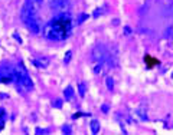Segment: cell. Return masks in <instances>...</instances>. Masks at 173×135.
Here are the masks:
<instances>
[{
	"label": "cell",
	"instance_id": "cell-1",
	"mask_svg": "<svg viewBox=\"0 0 173 135\" xmlns=\"http://www.w3.org/2000/svg\"><path fill=\"white\" fill-rule=\"evenodd\" d=\"M74 27V20L69 15V12L61 13V15L53 16L48 23L42 27V35L43 37L51 40V42H62L68 39Z\"/></svg>",
	"mask_w": 173,
	"mask_h": 135
},
{
	"label": "cell",
	"instance_id": "cell-2",
	"mask_svg": "<svg viewBox=\"0 0 173 135\" xmlns=\"http://www.w3.org/2000/svg\"><path fill=\"white\" fill-rule=\"evenodd\" d=\"M108 58H110V53H108V50H107L102 45H98V46H95L94 49H92L91 66H92V69H94L95 73H100V72L102 71V68H104L105 62L108 60Z\"/></svg>",
	"mask_w": 173,
	"mask_h": 135
},
{
	"label": "cell",
	"instance_id": "cell-3",
	"mask_svg": "<svg viewBox=\"0 0 173 135\" xmlns=\"http://www.w3.org/2000/svg\"><path fill=\"white\" fill-rule=\"evenodd\" d=\"M16 82V71L15 68H7V69H0V82L1 83H10Z\"/></svg>",
	"mask_w": 173,
	"mask_h": 135
},
{
	"label": "cell",
	"instance_id": "cell-4",
	"mask_svg": "<svg viewBox=\"0 0 173 135\" xmlns=\"http://www.w3.org/2000/svg\"><path fill=\"white\" fill-rule=\"evenodd\" d=\"M136 114L139 115V118L142 121H146L147 119V109H146V106L144 105H140L137 109H136Z\"/></svg>",
	"mask_w": 173,
	"mask_h": 135
},
{
	"label": "cell",
	"instance_id": "cell-5",
	"mask_svg": "<svg viewBox=\"0 0 173 135\" xmlns=\"http://www.w3.org/2000/svg\"><path fill=\"white\" fill-rule=\"evenodd\" d=\"M144 62L147 63V66H149V68H153V66L159 65V60L154 59V58H152V56H149V55H146V56H144Z\"/></svg>",
	"mask_w": 173,
	"mask_h": 135
},
{
	"label": "cell",
	"instance_id": "cell-6",
	"mask_svg": "<svg viewBox=\"0 0 173 135\" xmlns=\"http://www.w3.org/2000/svg\"><path fill=\"white\" fill-rule=\"evenodd\" d=\"M63 93H65V99H66V101H72V99H74V93H75V92H74V88H72V86H68Z\"/></svg>",
	"mask_w": 173,
	"mask_h": 135
},
{
	"label": "cell",
	"instance_id": "cell-7",
	"mask_svg": "<svg viewBox=\"0 0 173 135\" xmlns=\"http://www.w3.org/2000/svg\"><path fill=\"white\" fill-rule=\"evenodd\" d=\"M35 65H36L38 68L45 69V68H48V65H49V59L43 58V59H41V60H35Z\"/></svg>",
	"mask_w": 173,
	"mask_h": 135
},
{
	"label": "cell",
	"instance_id": "cell-8",
	"mask_svg": "<svg viewBox=\"0 0 173 135\" xmlns=\"http://www.w3.org/2000/svg\"><path fill=\"white\" fill-rule=\"evenodd\" d=\"M91 131H92V134H98V131H100V122L97 119L91 121Z\"/></svg>",
	"mask_w": 173,
	"mask_h": 135
},
{
	"label": "cell",
	"instance_id": "cell-9",
	"mask_svg": "<svg viewBox=\"0 0 173 135\" xmlns=\"http://www.w3.org/2000/svg\"><path fill=\"white\" fill-rule=\"evenodd\" d=\"M78 92H79V96H85V92H87V83L85 82H79Z\"/></svg>",
	"mask_w": 173,
	"mask_h": 135
},
{
	"label": "cell",
	"instance_id": "cell-10",
	"mask_svg": "<svg viewBox=\"0 0 173 135\" xmlns=\"http://www.w3.org/2000/svg\"><path fill=\"white\" fill-rule=\"evenodd\" d=\"M105 83H107V88H108L110 90H112V89H114V81H112V78H107Z\"/></svg>",
	"mask_w": 173,
	"mask_h": 135
},
{
	"label": "cell",
	"instance_id": "cell-11",
	"mask_svg": "<svg viewBox=\"0 0 173 135\" xmlns=\"http://www.w3.org/2000/svg\"><path fill=\"white\" fill-rule=\"evenodd\" d=\"M71 58H72V50H68L66 55H65V58H63V63H69Z\"/></svg>",
	"mask_w": 173,
	"mask_h": 135
},
{
	"label": "cell",
	"instance_id": "cell-12",
	"mask_svg": "<svg viewBox=\"0 0 173 135\" xmlns=\"http://www.w3.org/2000/svg\"><path fill=\"white\" fill-rule=\"evenodd\" d=\"M61 104H62V101H59V99H58V101H55V102H53V106H55V108H61Z\"/></svg>",
	"mask_w": 173,
	"mask_h": 135
},
{
	"label": "cell",
	"instance_id": "cell-13",
	"mask_svg": "<svg viewBox=\"0 0 173 135\" xmlns=\"http://www.w3.org/2000/svg\"><path fill=\"white\" fill-rule=\"evenodd\" d=\"M62 132H63V134H71V129H69V126H63Z\"/></svg>",
	"mask_w": 173,
	"mask_h": 135
},
{
	"label": "cell",
	"instance_id": "cell-14",
	"mask_svg": "<svg viewBox=\"0 0 173 135\" xmlns=\"http://www.w3.org/2000/svg\"><path fill=\"white\" fill-rule=\"evenodd\" d=\"M102 111H104V112H108V105H107V104L102 105Z\"/></svg>",
	"mask_w": 173,
	"mask_h": 135
},
{
	"label": "cell",
	"instance_id": "cell-15",
	"mask_svg": "<svg viewBox=\"0 0 173 135\" xmlns=\"http://www.w3.org/2000/svg\"><path fill=\"white\" fill-rule=\"evenodd\" d=\"M15 39H16V40H19V43H20V42H22V39H20V37H19V35H17V33H15Z\"/></svg>",
	"mask_w": 173,
	"mask_h": 135
},
{
	"label": "cell",
	"instance_id": "cell-16",
	"mask_svg": "<svg viewBox=\"0 0 173 135\" xmlns=\"http://www.w3.org/2000/svg\"><path fill=\"white\" fill-rule=\"evenodd\" d=\"M85 19H87V16L82 15V16H81V19H79V22H82V20H85Z\"/></svg>",
	"mask_w": 173,
	"mask_h": 135
}]
</instances>
